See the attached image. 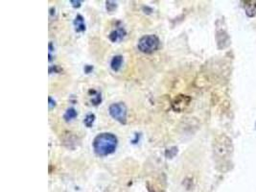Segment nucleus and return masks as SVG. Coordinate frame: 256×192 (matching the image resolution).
I'll return each mask as SVG.
<instances>
[{
	"instance_id": "obj_1",
	"label": "nucleus",
	"mask_w": 256,
	"mask_h": 192,
	"mask_svg": "<svg viewBox=\"0 0 256 192\" xmlns=\"http://www.w3.org/2000/svg\"><path fill=\"white\" fill-rule=\"evenodd\" d=\"M117 141V137L113 133H100L93 140L94 152L100 157L108 156L115 151Z\"/></svg>"
},
{
	"instance_id": "obj_2",
	"label": "nucleus",
	"mask_w": 256,
	"mask_h": 192,
	"mask_svg": "<svg viewBox=\"0 0 256 192\" xmlns=\"http://www.w3.org/2000/svg\"><path fill=\"white\" fill-rule=\"evenodd\" d=\"M214 152L220 160L225 163L228 162L233 154V144L231 139L226 134L218 136L214 143Z\"/></svg>"
},
{
	"instance_id": "obj_3",
	"label": "nucleus",
	"mask_w": 256,
	"mask_h": 192,
	"mask_svg": "<svg viewBox=\"0 0 256 192\" xmlns=\"http://www.w3.org/2000/svg\"><path fill=\"white\" fill-rule=\"evenodd\" d=\"M159 45V39L155 35H147L139 40L137 44V48L142 53L151 54L158 49Z\"/></svg>"
},
{
	"instance_id": "obj_4",
	"label": "nucleus",
	"mask_w": 256,
	"mask_h": 192,
	"mask_svg": "<svg viewBox=\"0 0 256 192\" xmlns=\"http://www.w3.org/2000/svg\"><path fill=\"white\" fill-rule=\"evenodd\" d=\"M109 115L112 119L119 121L122 124H126L127 122V107L124 103H114L110 105Z\"/></svg>"
},
{
	"instance_id": "obj_5",
	"label": "nucleus",
	"mask_w": 256,
	"mask_h": 192,
	"mask_svg": "<svg viewBox=\"0 0 256 192\" xmlns=\"http://www.w3.org/2000/svg\"><path fill=\"white\" fill-rule=\"evenodd\" d=\"M216 40L219 49H224L230 45V38L226 29L218 28L216 31Z\"/></svg>"
},
{
	"instance_id": "obj_6",
	"label": "nucleus",
	"mask_w": 256,
	"mask_h": 192,
	"mask_svg": "<svg viewBox=\"0 0 256 192\" xmlns=\"http://www.w3.org/2000/svg\"><path fill=\"white\" fill-rule=\"evenodd\" d=\"M244 3V9L246 11V15L249 17H254L256 15V1L255 0H249V1H243Z\"/></svg>"
},
{
	"instance_id": "obj_7",
	"label": "nucleus",
	"mask_w": 256,
	"mask_h": 192,
	"mask_svg": "<svg viewBox=\"0 0 256 192\" xmlns=\"http://www.w3.org/2000/svg\"><path fill=\"white\" fill-rule=\"evenodd\" d=\"M190 97L185 96V95H181L177 100L176 103L174 104V108L176 111H182L184 110L189 103H190Z\"/></svg>"
},
{
	"instance_id": "obj_8",
	"label": "nucleus",
	"mask_w": 256,
	"mask_h": 192,
	"mask_svg": "<svg viewBox=\"0 0 256 192\" xmlns=\"http://www.w3.org/2000/svg\"><path fill=\"white\" fill-rule=\"evenodd\" d=\"M125 36H126V31H125V29H124V28H118V29L112 31V32L109 34L108 38H109V40H110L112 43H117V42L122 41Z\"/></svg>"
},
{
	"instance_id": "obj_9",
	"label": "nucleus",
	"mask_w": 256,
	"mask_h": 192,
	"mask_svg": "<svg viewBox=\"0 0 256 192\" xmlns=\"http://www.w3.org/2000/svg\"><path fill=\"white\" fill-rule=\"evenodd\" d=\"M74 26H75L76 32H78V33L86 31V23H85V19H84L83 15H78L76 16L75 20H74Z\"/></svg>"
},
{
	"instance_id": "obj_10",
	"label": "nucleus",
	"mask_w": 256,
	"mask_h": 192,
	"mask_svg": "<svg viewBox=\"0 0 256 192\" xmlns=\"http://www.w3.org/2000/svg\"><path fill=\"white\" fill-rule=\"evenodd\" d=\"M122 64H123V57L121 55H116L114 56L111 62H110V66H111V69L113 71H118L122 66Z\"/></svg>"
},
{
	"instance_id": "obj_11",
	"label": "nucleus",
	"mask_w": 256,
	"mask_h": 192,
	"mask_svg": "<svg viewBox=\"0 0 256 192\" xmlns=\"http://www.w3.org/2000/svg\"><path fill=\"white\" fill-rule=\"evenodd\" d=\"M78 116L77 112H76L74 108H69L66 110L64 116H63V119H65V121H71L73 119H76Z\"/></svg>"
},
{
	"instance_id": "obj_12",
	"label": "nucleus",
	"mask_w": 256,
	"mask_h": 192,
	"mask_svg": "<svg viewBox=\"0 0 256 192\" xmlns=\"http://www.w3.org/2000/svg\"><path fill=\"white\" fill-rule=\"evenodd\" d=\"M94 121H95V116H94L93 114H90V115H88V116L85 118V119H84V124H85L88 128H91V126L93 125Z\"/></svg>"
},
{
	"instance_id": "obj_13",
	"label": "nucleus",
	"mask_w": 256,
	"mask_h": 192,
	"mask_svg": "<svg viewBox=\"0 0 256 192\" xmlns=\"http://www.w3.org/2000/svg\"><path fill=\"white\" fill-rule=\"evenodd\" d=\"M177 154H178V148L177 147H171L170 149L166 150L165 156L168 159L174 158Z\"/></svg>"
},
{
	"instance_id": "obj_14",
	"label": "nucleus",
	"mask_w": 256,
	"mask_h": 192,
	"mask_svg": "<svg viewBox=\"0 0 256 192\" xmlns=\"http://www.w3.org/2000/svg\"><path fill=\"white\" fill-rule=\"evenodd\" d=\"M105 8L107 12H113L117 8V3L114 1H106L105 2Z\"/></svg>"
},
{
	"instance_id": "obj_15",
	"label": "nucleus",
	"mask_w": 256,
	"mask_h": 192,
	"mask_svg": "<svg viewBox=\"0 0 256 192\" xmlns=\"http://www.w3.org/2000/svg\"><path fill=\"white\" fill-rule=\"evenodd\" d=\"M91 102L92 103V105H94V106H97V105H99V104L101 103V102H102L101 93L96 92L95 95L91 98Z\"/></svg>"
},
{
	"instance_id": "obj_16",
	"label": "nucleus",
	"mask_w": 256,
	"mask_h": 192,
	"mask_svg": "<svg viewBox=\"0 0 256 192\" xmlns=\"http://www.w3.org/2000/svg\"><path fill=\"white\" fill-rule=\"evenodd\" d=\"M52 71H54V72H60V69L57 66V65H54V66H50L49 67V73H52Z\"/></svg>"
},
{
	"instance_id": "obj_17",
	"label": "nucleus",
	"mask_w": 256,
	"mask_h": 192,
	"mask_svg": "<svg viewBox=\"0 0 256 192\" xmlns=\"http://www.w3.org/2000/svg\"><path fill=\"white\" fill-rule=\"evenodd\" d=\"M70 3L72 4V6H73L74 8H79V7L81 6V3H82V1H76V0H70Z\"/></svg>"
},
{
	"instance_id": "obj_18",
	"label": "nucleus",
	"mask_w": 256,
	"mask_h": 192,
	"mask_svg": "<svg viewBox=\"0 0 256 192\" xmlns=\"http://www.w3.org/2000/svg\"><path fill=\"white\" fill-rule=\"evenodd\" d=\"M56 106V102L52 99V97H49V109H53Z\"/></svg>"
},
{
	"instance_id": "obj_19",
	"label": "nucleus",
	"mask_w": 256,
	"mask_h": 192,
	"mask_svg": "<svg viewBox=\"0 0 256 192\" xmlns=\"http://www.w3.org/2000/svg\"><path fill=\"white\" fill-rule=\"evenodd\" d=\"M92 70H93V66H92V65H86V66H85V72H86V73H91Z\"/></svg>"
},
{
	"instance_id": "obj_20",
	"label": "nucleus",
	"mask_w": 256,
	"mask_h": 192,
	"mask_svg": "<svg viewBox=\"0 0 256 192\" xmlns=\"http://www.w3.org/2000/svg\"></svg>"
}]
</instances>
